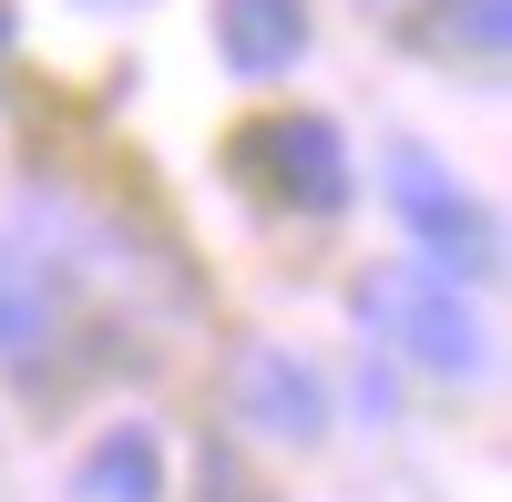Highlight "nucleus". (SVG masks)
Instances as JSON below:
<instances>
[{
	"instance_id": "5",
	"label": "nucleus",
	"mask_w": 512,
	"mask_h": 502,
	"mask_svg": "<svg viewBox=\"0 0 512 502\" xmlns=\"http://www.w3.org/2000/svg\"><path fill=\"white\" fill-rule=\"evenodd\" d=\"M216 52L246 82L287 72L297 52H308V0H216Z\"/></svg>"
},
{
	"instance_id": "7",
	"label": "nucleus",
	"mask_w": 512,
	"mask_h": 502,
	"mask_svg": "<svg viewBox=\"0 0 512 502\" xmlns=\"http://www.w3.org/2000/svg\"><path fill=\"white\" fill-rule=\"evenodd\" d=\"M502 41H512V0H441V21H431V52H461V62H502Z\"/></svg>"
},
{
	"instance_id": "6",
	"label": "nucleus",
	"mask_w": 512,
	"mask_h": 502,
	"mask_svg": "<svg viewBox=\"0 0 512 502\" xmlns=\"http://www.w3.org/2000/svg\"><path fill=\"white\" fill-rule=\"evenodd\" d=\"M72 492L82 502H164V451H154V431H103L93 451H82V472H72Z\"/></svg>"
},
{
	"instance_id": "2",
	"label": "nucleus",
	"mask_w": 512,
	"mask_h": 502,
	"mask_svg": "<svg viewBox=\"0 0 512 502\" xmlns=\"http://www.w3.org/2000/svg\"><path fill=\"white\" fill-rule=\"evenodd\" d=\"M236 175H256L277 205H297V216H338L359 185H349V144H338L328 113H267L236 134Z\"/></svg>"
},
{
	"instance_id": "9",
	"label": "nucleus",
	"mask_w": 512,
	"mask_h": 502,
	"mask_svg": "<svg viewBox=\"0 0 512 502\" xmlns=\"http://www.w3.org/2000/svg\"><path fill=\"white\" fill-rule=\"evenodd\" d=\"M93 11H134V0H93Z\"/></svg>"
},
{
	"instance_id": "3",
	"label": "nucleus",
	"mask_w": 512,
	"mask_h": 502,
	"mask_svg": "<svg viewBox=\"0 0 512 502\" xmlns=\"http://www.w3.org/2000/svg\"><path fill=\"white\" fill-rule=\"evenodd\" d=\"M390 205H400V226L420 236V257H431L441 277H492V267H502V226H492L420 144L390 154Z\"/></svg>"
},
{
	"instance_id": "1",
	"label": "nucleus",
	"mask_w": 512,
	"mask_h": 502,
	"mask_svg": "<svg viewBox=\"0 0 512 502\" xmlns=\"http://www.w3.org/2000/svg\"><path fill=\"white\" fill-rule=\"evenodd\" d=\"M369 328L390 339L410 369H431V380H472L482 369V318L461 308V277H431V267H390L369 277Z\"/></svg>"
},
{
	"instance_id": "4",
	"label": "nucleus",
	"mask_w": 512,
	"mask_h": 502,
	"mask_svg": "<svg viewBox=\"0 0 512 502\" xmlns=\"http://www.w3.org/2000/svg\"><path fill=\"white\" fill-rule=\"evenodd\" d=\"M236 421H256L267 441H318V431H328L318 369H297L287 349H246V359H236Z\"/></svg>"
},
{
	"instance_id": "8",
	"label": "nucleus",
	"mask_w": 512,
	"mask_h": 502,
	"mask_svg": "<svg viewBox=\"0 0 512 502\" xmlns=\"http://www.w3.org/2000/svg\"><path fill=\"white\" fill-rule=\"evenodd\" d=\"M41 339H52V298H41V277L0 246V359H31Z\"/></svg>"
},
{
	"instance_id": "10",
	"label": "nucleus",
	"mask_w": 512,
	"mask_h": 502,
	"mask_svg": "<svg viewBox=\"0 0 512 502\" xmlns=\"http://www.w3.org/2000/svg\"><path fill=\"white\" fill-rule=\"evenodd\" d=\"M0 52H11V11H0Z\"/></svg>"
}]
</instances>
